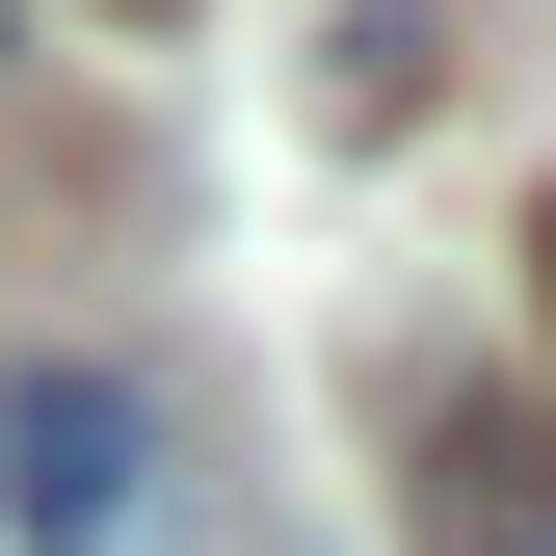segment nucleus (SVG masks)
Here are the masks:
<instances>
[{
    "label": "nucleus",
    "instance_id": "obj_1",
    "mask_svg": "<svg viewBox=\"0 0 556 556\" xmlns=\"http://www.w3.org/2000/svg\"><path fill=\"white\" fill-rule=\"evenodd\" d=\"M160 477H186L160 371H0V530H27V556H132Z\"/></svg>",
    "mask_w": 556,
    "mask_h": 556
},
{
    "label": "nucleus",
    "instance_id": "obj_2",
    "mask_svg": "<svg viewBox=\"0 0 556 556\" xmlns=\"http://www.w3.org/2000/svg\"><path fill=\"white\" fill-rule=\"evenodd\" d=\"M397 530H425V556H556V425H530V397H397Z\"/></svg>",
    "mask_w": 556,
    "mask_h": 556
},
{
    "label": "nucleus",
    "instance_id": "obj_3",
    "mask_svg": "<svg viewBox=\"0 0 556 556\" xmlns=\"http://www.w3.org/2000/svg\"><path fill=\"white\" fill-rule=\"evenodd\" d=\"M530 265H556V213H530Z\"/></svg>",
    "mask_w": 556,
    "mask_h": 556
}]
</instances>
